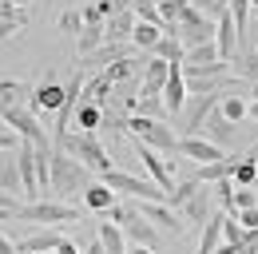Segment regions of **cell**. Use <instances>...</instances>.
Segmentation results:
<instances>
[{
    "label": "cell",
    "mask_w": 258,
    "mask_h": 254,
    "mask_svg": "<svg viewBox=\"0 0 258 254\" xmlns=\"http://www.w3.org/2000/svg\"><path fill=\"white\" fill-rule=\"evenodd\" d=\"M123 127H127L135 139H143V143H151L155 151H163V155H179V139H175V131L163 123V119H155V115H131V119H123Z\"/></svg>",
    "instance_id": "3957f363"
},
{
    "label": "cell",
    "mask_w": 258,
    "mask_h": 254,
    "mask_svg": "<svg viewBox=\"0 0 258 254\" xmlns=\"http://www.w3.org/2000/svg\"><path fill=\"white\" fill-rule=\"evenodd\" d=\"M107 187L115 190V195H127V199H151V203H171V195L155 183V179H139V175H127V171H107V175H99Z\"/></svg>",
    "instance_id": "277c9868"
},
{
    "label": "cell",
    "mask_w": 258,
    "mask_h": 254,
    "mask_svg": "<svg viewBox=\"0 0 258 254\" xmlns=\"http://www.w3.org/2000/svg\"><path fill=\"white\" fill-rule=\"evenodd\" d=\"M115 84H111V76L107 72H96L92 80H84V99H92V103H107V92H111Z\"/></svg>",
    "instance_id": "4316f807"
},
{
    "label": "cell",
    "mask_w": 258,
    "mask_h": 254,
    "mask_svg": "<svg viewBox=\"0 0 258 254\" xmlns=\"http://www.w3.org/2000/svg\"><path fill=\"white\" fill-rule=\"evenodd\" d=\"M103 44H107V24H84V32H80V60L92 56Z\"/></svg>",
    "instance_id": "484cf974"
},
{
    "label": "cell",
    "mask_w": 258,
    "mask_h": 254,
    "mask_svg": "<svg viewBox=\"0 0 258 254\" xmlns=\"http://www.w3.org/2000/svg\"><path fill=\"white\" fill-rule=\"evenodd\" d=\"M167 76H171V60L151 56V60L143 64V84H139V95H163V88H167Z\"/></svg>",
    "instance_id": "7c38bea8"
},
{
    "label": "cell",
    "mask_w": 258,
    "mask_h": 254,
    "mask_svg": "<svg viewBox=\"0 0 258 254\" xmlns=\"http://www.w3.org/2000/svg\"><path fill=\"white\" fill-rule=\"evenodd\" d=\"M131 8H135L139 20H151V24H163V28H167V20H163V12H159V0H139V4H131Z\"/></svg>",
    "instance_id": "d6a6232c"
},
{
    "label": "cell",
    "mask_w": 258,
    "mask_h": 254,
    "mask_svg": "<svg viewBox=\"0 0 258 254\" xmlns=\"http://www.w3.org/2000/svg\"><path fill=\"white\" fill-rule=\"evenodd\" d=\"M234 183H238V187H258V163H254L250 155H242V159H238Z\"/></svg>",
    "instance_id": "4dcf8cb0"
},
{
    "label": "cell",
    "mask_w": 258,
    "mask_h": 254,
    "mask_svg": "<svg viewBox=\"0 0 258 254\" xmlns=\"http://www.w3.org/2000/svg\"><path fill=\"white\" fill-rule=\"evenodd\" d=\"M250 99H258V84H254V88H250Z\"/></svg>",
    "instance_id": "7dc6e473"
},
{
    "label": "cell",
    "mask_w": 258,
    "mask_h": 254,
    "mask_svg": "<svg viewBox=\"0 0 258 254\" xmlns=\"http://www.w3.org/2000/svg\"><path fill=\"white\" fill-rule=\"evenodd\" d=\"M238 159L242 155H226V159H219V163H203L199 167V183H219V179H234V171H238Z\"/></svg>",
    "instance_id": "ffe728a7"
},
{
    "label": "cell",
    "mask_w": 258,
    "mask_h": 254,
    "mask_svg": "<svg viewBox=\"0 0 258 254\" xmlns=\"http://www.w3.org/2000/svg\"><path fill=\"white\" fill-rule=\"evenodd\" d=\"M135 151H139V159H143L147 175H151L167 195H175V187H179V183H175V167L163 159V151H155V147H151V143H143V139H135Z\"/></svg>",
    "instance_id": "52a82bcc"
},
{
    "label": "cell",
    "mask_w": 258,
    "mask_h": 254,
    "mask_svg": "<svg viewBox=\"0 0 258 254\" xmlns=\"http://www.w3.org/2000/svg\"><path fill=\"white\" fill-rule=\"evenodd\" d=\"M16 219H20V222H40V226H60V222H76V219H80V211L68 207V203L48 199V203H24V207L16 211Z\"/></svg>",
    "instance_id": "5b68a950"
},
{
    "label": "cell",
    "mask_w": 258,
    "mask_h": 254,
    "mask_svg": "<svg viewBox=\"0 0 258 254\" xmlns=\"http://www.w3.org/2000/svg\"><path fill=\"white\" fill-rule=\"evenodd\" d=\"M215 24H219L215 40H219V52H223V60H234V56H238V48H242V32H238V24H234V12L226 8V12L215 20Z\"/></svg>",
    "instance_id": "8fae6325"
},
{
    "label": "cell",
    "mask_w": 258,
    "mask_h": 254,
    "mask_svg": "<svg viewBox=\"0 0 258 254\" xmlns=\"http://www.w3.org/2000/svg\"><path fill=\"white\" fill-rule=\"evenodd\" d=\"M12 4H20V8H28V4H36V0H12Z\"/></svg>",
    "instance_id": "f6af8a7d"
},
{
    "label": "cell",
    "mask_w": 258,
    "mask_h": 254,
    "mask_svg": "<svg viewBox=\"0 0 258 254\" xmlns=\"http://www.w3.org/2000/svg\"><path fill=\"white\" fill-rule=\"evenodd\" d=\"M179 155L195 159V163H219V159H226V147L211 143L207 135H183L179 139Z\"/></svg>",
    "instance_id": "ba28073f"
},
{
    "label": "cell",
    "mask_w": 258,
    "mask_h": 254,
    "mask_svg": "<svg viewBox=\"0 0 258 254\" xmlns=\"http://www.w3.org/2000/svg\"><path fill=\"white\" fill-rule=\"evenodd\" d=\"M99 242L107 246V254H127V230H123L119 222L103 219L99 222Z\"/></svg>",
    "instance_id": "7402d4cb"
},
{
    "label": "cell",
    "mask_w": 258,
    "mask_h": 254,
    "mask_svg": "<svg viewBox=\"0 0 258 254\" xmlns=\"http://www.w3.org/2000/svg\"><path fill=\"white\" fill-rule=\"evenodd\" d=\"M123 230H127L131 242H143V246H151V250L159 246V226L147 219V215H139V211H135V215L123 222Z\"/></svg>",
    "instance_id": "e0dca14e"
},
{
    "label": "cell",
    "mask_w": 258,
    "mask_h": 254,
    "mask_svg": "<svg viewBox=\"0 0 258 254\" xmlns=\"http://www.w3.org/2000/svg\"><path fill=\"white\" fill-rule=\"evenodd\" d=\"M0 254H20V250H16V242H8V238L0 234Z\"/></svg>",
    "instance_id": "b9f144b4"
},
{
    "label": "cell",
    "mask_w": 258,
    "mask_h": 254,
    "mask_svg": "<svg viewBox=\"0 0 258 254\" xmlns=\"http://www.w3.org/2000/svg\"><path fill=\"white\" fill-rule=\"evenodd\" d=\"M155 56H163V60H171V64H183V60H187V44H183L179 36L163 32V40L155 44Z\"/></svg>",
    "instance_id": "83f0119b"
},
{
    "label": "cell",
    "mask_w": 258,
    "mask_h": 254,
    "mask_svg": "<svg viewBox=\"0 0 258 254\" xmlns=\"http://www.w3.org/2000/svg\"><path fill=\"white\" fill-rule=\"evenodd\" d=\"M84 24H88V20H84V12H64V16H60V28L72 32V36H80Z\"/></svg>",
    "instance_id": "d590c367"
},
{
    "label": "cell",
    "mask_w": 258,
    "mask_h": 254,
    "mask_svg": "<svg viewBox=\"0 0 258 254\" xmlns=\"http://www.w3.org/2000/svg\"><path fill=\"white\" fill-rule=\"evenodd\" d=\"M215 254H242V246H238V242H223Z\"/></svg>",
    "instance_id": "60d3db41"
},
{
    "label": "cell",
    "mask_w": 258,
    "mask_h": 254,
    "mask_svg": "<svg viewBox=\"0 0 258 254\" xmlns=\"http://www.w3.org/2000/svg\"><path fill=\"white\" fill-rule=\"evenodd\" d=\"M135 207H139V215H147V219L155 222L159 230H175V234H183V226L187 222L175 219V211L167 207V203H151V199H135Z\"/></svg>",
    "instance_id": "4fadbf2b"
},
{
    "label": "cell",
    "mask_w": 258,
    "mask_h": 254,
    "mask_svg": "<svg viewBox=\"0 0 258 254\" xmlns=\"http://www.w3.org/2000/svg\"><path fill=\"white\" fill-rule=\"evenodd\" d=\"M48 254H56V250H48Z\"/></svg>",
    "instance_id": "c3c4849f"
},
{
    "label": "cell",
    "mask_w": 258,
    "mask_h": 254,
    "mask_svg": "<svg viewBox=\"0 0 258 254\" xmlns=\"http://www.w3.org/2000/svg\"><path fill=\"white\" fill-rule=\"evenodd\" d=\"M238 222H242V230H258V207H246V211H238Z\"/></svg>",
    "instance_id": "74e56055"
},
{
    "label": "cell",
    "mask_w": 258,
    "mask_h": 254,
    "mask_svg": "<svg viewBox=\"0 0 258 254\" xmlns=\"http://www.w3.org/2000/svg\"><path fill=\"white\" fill-rule=\"evenodd\" d=\"M84 207H88V211H96V215L111 211V207H115V190L99 179V183H92V187L84 190Z\"/></svg>",
    "instance_id": "44dd1931"
},
{
    "label": "cell",
    "mask_w": 258,
    "mask_h": 254,
    "mask_svg": "<svg viewBox=\"0 0 258 254\" xmlns=\"http://www.w3.org/2000/svg\"><path fill=\"white\" fill-rule=\"evenodd\" d=\"M84 254H107V246L99 242V234H96V238H92V242H88V246H84Z\"/></svg>",
    "instance_id": "ab89813d"
},
{
    "label": "cell",
    "mask_w": 258,
    "mask_h": 254,
    "mask_svg": "<svg viewBox=\"0 0 258 254\" xmlns=\"http://www.w3.org/2000/svg\"><path fill=\"white\" fill-rule=\"evenodd\" d=\"M68 99V88H56V84H40L32 88V99H28V107H32L36 115H48V111H60Z\"/></svg>",
    "instance_id": "5bb4252c"
},
{
    "label": "cell",
    "mask_w": 258,
    "mask_h": 254,
    "mask_svg": "<svg viewBox=\"0 0 258 254\" xmlns=\"http://www.w3.org/2000/svg\"><path fill=\"white\" fill-rule=\"evenodd\" d=\"M107 76H111V84H119V80H131L135 72H139V60H131V56H119V60H111L103 68Z\"/></svg>",
    "instance_id": "f1b7e54d"
},
{
    "label": "cell",
    "mask_w": 258,
    "mask_h": 254,
    "mask_svg": "<svg viewBox=\"0 0 258 254\" xmlns=\"http://www.w3.org/2000/svg\"><path fill=\"white\" fill-rule=\"evenodd\" d=\"M163 40V24H151V20H139L135 32H131V44L139 52H155V44Z\"/></svg>",
    "instance_id": "cb8c5ba5"
},
{
    "label": "cell",
    "mask_w": 258,
    "mask_h": 254,
    "mask_svg": "<svg viewBox=\"0 0 258 254\" xmlns=\"http://www.w3.org/2000/svg\"><path fill=\"white\" fill-rule=\"evenodd\" d=\"M135 24H139L135 8H119L115 16H107V40H111V44H119V40H131Z\"/></svg>",
    "instance_id": "d6986e66"
},
{
    "label": "cell",
    "mask_w": 258,
    "mask_h": 254,
    "mask_svg": "<svg viewBox=\"0 0 258 254\" xmlns=\"http://www.w3.org/2000/svg\"><path fill=\"white\" fill-rule=\"evenodd\" d=\"M56 147H64V151H72V155L80 159L84 167H92L96 175H107L111 171V159H107V147L96 139V131H80V135H60L56 139Z\"/></svg>",
    "instance_id": "7a4b0ae2"
},
{
    "label": "cell",
    "mask_w": 258,
    "mask_h": 254,
    "mask_svg": "<svg viewBox=\"0 0 258 254\" xmlns=\"http://www.w3.org/2000/svg\"><path fill=\"white\" fill-rule=\"evenodd\" d=\"M20 147V135L12 127H0V151H16Z\"/></svg>",
    "instance_id": "8d00e7d4"
},
{
    "label": "cell",
    "mask_w": 258,
    "mask_h": 254,
    "mask_svg": "<svg viewBox=\"0 0 258 254\" xmlns=\"http://www.w3.org/2000/svg\"><path fill=\"white\" fill-rule=\"evenodd\" d=\"M0 119L12 127L20 139H32V143H40V147H48V131L40 127V119H36L32 107H24V103H16V107H4V111H0Z\"/></svg>",
    "instance_id": "8992f818"
},
{
    "label": "cell",
    "mask_w": 258,
    "mask_h": 254,
    "mask_svg": "<svg viewBox=\"0 0 258 254\" xmlns=\"http://www.w3.org/2000/svg\"><path fill=\"white\" fill-rule=\"evenodd\" d=\"M127 254H151V246H143V242H131Z\"/></svg>",
    "instance_id": "7bdbcfd3"
},
{
    "label": "cell",
    "mask_w": 258,
    "mask_h": 254,
    "mask_svg": "<svg viewBox=\"0 0 258 254\" xmlns=\"http://www.w3.org/2000/svg\"><path fill=\"white\" fill-rule=\"evenodd\" d=\"M92 183H96V171L92 167H84L64 147H52V190L56 195H76V190L84 195Z\"/></svg>",
    "instance_id": "6da1fadb"
},
{
    "label": "cell",
    "mask_w": 258,
    "mask_h": 254,
    "mask_svg": "<svg viewBox=\"0 0 258 254\" xmlns=\"http://www.w3.org/2000/svg\"><path fill=\"white\" fill-rule=\"evenodd\" d=\"M0 187L4 190H20V171H16V159H8L0 167Z\"/></svg>",
    "instance_id": "e575fe53"
},
{
    "label": "cell",
    "mask_w": 258,
    "mask_h": 254,
    "mask_svg": "<svg viewBox=\"0 0 258 254\" xmlns=\"http://www.w3.org/2000/svg\"><path fill=\"white\" fill-rule=\"evenodd\" d=\"M0 207H4V211H20L24 203H16V190H4V187H0Z\"/></svg>",
    "instance_id": "f35d334b"
},
{
    "label": "cell",
    "mask_w": 258,
    "mask_h": 254,
    "mask_svg": "<svg viewBox=\"0 0 258 254\" xmlns=\"http://www.w3.org/2000/svg\"><path fill=\"white\" fill-rule=\"evenodd\" d=\"M215 203H219V195H215V183H203V187L195 190V199L183 207V219L191 222V226H203V222L215 215Z\"/></svg>",
    "instance_id": "30bf717a"
},
{
    "label": "cell",
    "mask_w": 258,
    "mask_h": 254,
    "mask_svg": "<svg viewBox=\"0 0 258 254\" xmlns=\"http://www.w3.org/2000/svg\"><path fill=\"white\" fill-rule=\"evenodd\" d=\"M60 242H64V234H60L56 226H44V230L28 234V238H20L16 250L20 254H48V250H60Z\"/></svg>",
    "instance_id": "9a60e30c"
},
{
    "label": "cell",
    "mask_w": 258,
    "mask_h": 254,
    "mask_svg": "<svg viewBox=\"0 0 258 254\" xmlns=\"http://www.w3.org/2000/svg\"><path fill=\"white\" fill-rule=\"evenodd\" d=\"M250 115H254V119H258V99H254V103H250Z\"/></svg>",
    "instance_id": "bcb514c9"
},
{
    "label": "cell",
    "mask_w": 258,
    "mask_h": 254,
    "mask_svg": "<svg viewBox=\"0 0 258 254\" xmlns=\"http://www.w3.org/2000/svg\"><path fill=\"white\" fill-rule=\"evenodd\" d=\"M223 222H226V211H215L211 219L203 222V238H199V254H215L219 246H223Z\"/></svg>",
    "instance_id": "ac0fdd59"
},
{
    "label": "cell",
    "mask_w": 258,
    "mask_h": 254,
    "mask_svg": "<svg viewBox=\"0 0 258 254\" xmlns=\"http://www.w3.org/2000/svg\"><path fill=\"white\" fill-rule=\"evenodd\" d=\"M103 115H107V111H103V103L84 99V103H80V111H76V127H80V131H99V127H103Z\"/></svg>",
    "instance_id": "d4e9b609"
},
{
    "label": "cell",
    "mask_w": 258,
    "mask_h": 254,
    "mask_svg": "<svg viewBox=\"0 0 258 254\" xmlns=\"http://www.w3.org/2000/svg\"><path fill=\"white\" fill-rule=\"evenodd\" d=\"M219 107H223L226 119H234V123H242V119L250 115V103H246V99H238V95H223V103H219Z\"/></svg>",
    "instance_id": "f546056e"
},
{
    "label": "cell",
    "mask_w": 258,
    "mask_h": 254,
    "mask_svg": "<svg viewBox=\"0 0 258 254\" xmlns=\"http://www.w3.org/2000/svg\"><path fill=\"white\" fill-rule=\"evenodd\" d=\"M163 103H167L171 119L187 107V72H183V64H171V76H167V88H163Z\"/></svg>",
    "instance_id": "9c48e42d"
},
{
    "label": "cell",
    "mask_w": 258,
    "mask_h": 254,
    "mask_svg": "<svg viewBox=\"0 0 258 254\" xmlns=\"http://www.w3.org/2000/svg\"><path fill=\"white\" fill-rule=\"evenodd\" d=\"M199 135H207V139L219 143V147H230V143H234V119H226L223 107H215V111L207 115V123H203Z\"/></svg>",
    "instance_id": "2e32d148"
},
{
    "label": "cell",
    "mask_w": 258,
    "mask_h": 254,
    "mask_svg": "<svg viewBox=\"0 0 258 254\" xmlns=\"http://www.w3.org/2000/svg\"><path fill=\"white\" fill-rule=\"evenodd\" d=\"M199 187H203L199 179H187V183H179V187H175V195H171V207H175V211H183V207H187V203L195 199V190H199Z\"/></svg>",
    "instance_id": "1f68e13d"
},
{
    "label": "cell",
    "mask_w": 258,
    "mask_h": 254,
    "mask_svg": "<svg viewBox=\"0 0 258 254\" xmlns=\"http://www.w3.org/2000/svg\"><path fill=\"white\" fill-rule=\"evenodd\" d=\"M246 155H250V159L258 163V143H250V147H246Z\"/></svg>",
    "instance_id": "ee69618b"
},
{
    "label": "cell",
    "mask_w": 258,
    "mask_h": 254,
    "mask_svg": "<svg viewBox=\"0 0 258 254\" xmlns=\"http://www.w3.org/2000/svg\"><path fill=\"white\" fill-rule=\"evenodd\" d=\"M24 99H32V84H24V80H0V111L16 107Z\"/></svg>",
    "instance_id": "603a6c76"
},
{
    "label": "cell",
    "mask_w": 258,
    "mask_h": 254,
    "mask_svg": "<svg viewBox=\"0 0 258 254\" xmlns=\"http://www.w3.org/2000/svg\"><path fill=\"white\" fill-rule=\"evenodd\" d=\"M234 72H238V80H250V84H258V52L242 56V60L234 64Z\"/></svg>",
    "instance_id": "836d02e7"
}]
</instances>
